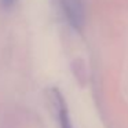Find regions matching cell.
Segmentation results:
<instances>
[{
	"mask_svg": "<svg viewBox=\"0 0 128 128\" xmlns=\"http://www.w3.org/2000/svg\"><path fill=\"white\" fill-rule=\"evenodd\" d=\"M62 12L72 28L80 30L86 20V8L83 0H59Z\"/></svg>",
	"mask_w": 128,
	"mask_h": 128,
	"instance_id": "6da1fadb",
	"label": "cell"
},
{
	"mask_svg": "<svg viewBox=\"0 0 128 128\" xmlns=\"http://www.w3.org/2000/svg\"><path fill=\"white\" fill-rule=\"evenodd\" d=\"M52 94H54V105H55L56 117H58L61 128H73L72 120H70L69 112H68V106H66V103H65L64 98H62L61 92L54 90Z\"/></svg>",
	"mask_w": 128,
	"mask_h": 128,
	"instance_id": "7a4b0ae2",
	"label": "cell"
},
{
	"mask_svg": "<svg viewBox=\"0 0 128 128\" xmlns=\"http://www.w3.org/2000/svg\"><path fill=\"white\" fill-rule=\"evenodd\" d=\"M0 3H2V6L4 8H8V7H11L15 3V0H0Z\"/></svg>",
	"mask_w": 128,
	"mask_h": 128,
	"instance_id": "3957f363",
	"label": "cell"
}]
</instances>
